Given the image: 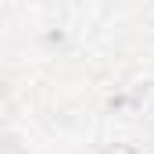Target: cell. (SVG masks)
Wrapping results in <instances>:
<instances>
[{
    "instance_id": "cell-1",
    "label": "cell",
    "mask_w": 154,
    "mask_h": 154,
    "mask_svg": "<svg viewBox=\"0 0 154 154\" xmlns=\"http://www.w3.org/2000/svg\"><path fill=\"white\" fill-rule=\"evenodd\" d=\"M108 154H133L129 147H118V151H108Z\"/></svg>"
}]
</instances>
